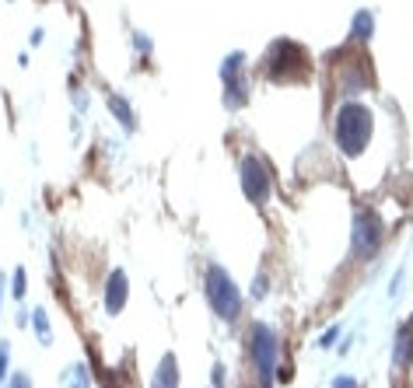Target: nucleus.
<instances>
[{"label": "nucleus", "instance_id": "2eb2a0df", "mask_svg": "<svg viewBox=\"0 0 413 388\" xmlns=\"http://www.w3.org/2000/svg\"><path fill=\"white\" fill-rule=\"evenodd\" d=\"M4 388H35V382H32V375H25V371H11V375L4 378Z\"/></svg>", "mask_w": 413, "mask_h": 388}, {"label": "nucleus", "instance_id": "f257e3e1", "mask_svg": "<svg viewBox=\"0 0 413 388\" xmlns=\"http://www.w3.org/2000/svg\"><path fill=\"white\" fill-rule=\"evenodd\" d=\"M371 130H375V115L364 101H343L333 115V137H336V147L347 158L364 154V147L371 140Z\"/></svg>", "mask_w": 413, "mask_h": 388}, {"label": "nucleus", "instance_id": "412c9836", "mask_svg": "<svg viewBox=\"0 0 413 388\" xmlns=\"http://www.w3.org/2000/svg\"><path fill=\"white\" fill-rule=\"evenodd\" d=\"M333 388H361L354 378H347V375H340V378H333Z\"/></svg>", "mask_w": 413, "mask_h": 388}, {"label": "nucleus", "instance_id": "f3484780", "mask_svg": "<svg viewBox=\"0 0 413 388\" xmlns=\"http://www.w3.org/2000/svg\"><path fill=\"white\" fill-rule=\"evenodd\" d=\"M11 375V343L7 339H0V382Z\"/></svg>", "mask_w": 413, "mask_h": 388}, {"label": "nucleus", "instance_id": "20e7f679", "mask_svg": "<svg viewBox=\"0 0 413 388\" xmlns=\"http://www.w3.org/2000/svg\"><path fill=\"white\" fill-rule=\"evenodd\" d=\"M263 70L270 81H302L309 74V56L298 42L291 39H277L263 60Z\"/></svg>", "mask_w": 413, "mask_h": 388}, {"label": "nucleus", "instance_id": "6ab92c4d", "mask_svg": "<svg viewBox=\"0 0 413 388\" xmlns=\"http://www.w3.org/2000/svg\"><path fill=\"white\" fill-rule=\"evenodd\" d=\"M266 291H270V287H266V273H256V277H252V287H249V294H252L256 301H263V297H266Z\"/></svg>", "mask_w": 413, "mask_h": 388}, {"label": "nucleus", "instance_id": "6e6552de", "mask_svg": "<svg viewBox=\"0 0 413 388\" xmlns=\"http://www.w3.org/2000/svg\"><path fill=\"white\" fill-rule=\"evenodd\" d=\"M126 301H130V277H126V270H112L105 280V315L116 318L126 308Z\"/></svg>", "mask_w": 413, "mask_h": 388}, {"label": "nucleus", "instance_id": "423d86ee", "mask_svg": "<svg viewBox=\"0 0 413 388\" xmlns=\"http://www.w3.org/2000/svg\"><path fill=\"white\" fill-rule=\"evenodd\" d=\"M245 53H228L221 60V85H224V108L238 112L249 101V77H245Z\"/></svg>", "mask_w": 413, "mask_h": 388}, {"label": "nucleus", "instance_id": "ddd939ff", "mask_svg": "<svg viewBox=\"0 0 413 388\" xmlns=\"http://www.w3.org/2000/svg\"><path fill=\"white\" fill-rule=\"evenodd\" d=\"M371 35H375V14H371V11H357V14H354V25H350V39L368 42Z\"/></svg>", "mask_w": 413, "mask_h": 388}, {"label": "nucleus", "instance_id": "b1692460", "mask_svg": "<svg viewBox=\"0 0 413 388\" xmlns=\"http://www.w3.org/2000/svg\"><path fill=\"white\" fill-rule=\"evenodd\" d=\"M42 39H46V32H42V28H35V32H32V35H28V42H32V46H39V42H42Z\"/></svg>", "mask_w": 413, "mask_h": 388}, {"label": "nucleus", "instance_id": "4be33fe9", "mask_svg": "<svg viewBox=\"0 0 413 388\" xmlns=\"http://www.w3.org/2000/svg\"><path fill=\"white\" fill-rule=\"evenodd\" d=\"M214 388H224V364H214Z\"/></svg>", "mask_w": 413, "mask_h": 388}, {"label": "nucleus", "instance_id": "a878e982", "mask_svg": "<svg viewBox=\"0 0 413 388\" xmlns=\"http://www.w3.org/2000/svg\"><path fill=\"white\" fill-rule=\"evenodd\" d=\"M4 287H7V280H4V273H0V301H4Z\"/></svg>", "mask_w": 413, "mask_h": 388}, {"label": "nucleus", "instance_id": "aec40b11", "mask_svg": "<svg viewBox=\"0 0 413 388\" xmlns=\"http://www.w3.org/2000/svg\"><path fill=\"white\" fill-rule=\"evenodd\" d=\"M336 336H340V325L326 329V332H322V339H319V346H322V350H326V346H333V339H336Z\"/></svg>", "mask_w": 413, "mask_h": 388}, {"label": "nucleus", "instance_id": "dca6fc26", "mask_svg": "<svg viewBox=\"0 0 413 388\" xmlns=\"http://www.w3.org/2000/svg\"><path fill=\"white\" fill-rule=\"evenodd\" d=\"M133 49H137V53H144V56H151V49H154L151 35H147V32H133Z\"/></svg>", "mask_w": 413, "mask_h": 388}, {"label": "nucleus", "instance_id": "393cba45", "mask_svg": "<svg viewBox=\"0 0 413 388\" xmlns=\"http://www.w3.org/2000/svg\"><path fill=\"white\" fill-rule=\"evenodd\" d=\"M403 375H407V388H413V361L403 368Z\"/></svg>", "mask_w": 413, "mask_h": 388}, {"label": "nucleus", "instance_id": "f03ea898", "mask_svg": "<svg viewBox=\"0 0 413 388\" xmlns=\"http://www.w3.org/2000/svg\"><path fill=\"white\" fill-rule=\"evenodd\" d=\"M204 297L210 304V311L221 318V322H235L242 315V291L235 284V277L224 270V266H207L204 273Z\"/></svg>", "mask_w": 413, "mask_h": 388}, {"label": "nucleus", "instance_id": "7ed1b4c3", "mask_svg": "<svg viewBox=\"0 0 413 388\" xmlns=\"http://www.w3.org/2000/svg\"><path fill=\"white\" fill-rule=\"evenodd\" d=\"M249 353H252V371H256L259 388H273L277 361H281V339H277V329L266 325V322H252V329H249Z\"/></svg>", "mask_w": 413, "mask_h": 388}, {"label": "nucleus", "instance_id": "1a4fd4ad", "mask_svg": "<svg viewBox=\"0 0 413 388\" xmlns=\"http://www.w3.org/2000/svg\"><path fill=\"white\" fill-rule=\"evenodd\" d=\"M413 361V322L400 325L396 329V343H393V368L403 371L407 364Z\"/></svg>", "mask_w": 413, "mask_h": 388}, {"label": "nucleus", "instance_id": "9b49d317", "mask_svg": "<svg viewBox=\"0 0 413 388\" xmlns=\"http://www.w3.org/2000/svg\"><path fill=\"white\" fill-rule=\"evenodd\" d=\"M109 112L119 119V126H123L126 133H133V130H137V112L130 108V101H126L123 95H109Z\"/></svg>", "mask_w": 413, "mask_h": 388}, {"label": "nucleus", "instance_id": "4468645a", "mask_svg": "<svg viewBox=\"0 0 413 388\" xmlns=\"http://www.w3.org/2000/svg\"><path fill=\"white\" fill-rule=\"evenodd\" d=\"M28 325L35 329L39 346H49V343H53V329H49V315H46V308H32V322H28Z\"/></svg>", "mask_w": 413, "mask_h": 388}, {"label": "nucleus", "instance_id": "9d476101", "mask_svg": "<svg viewBox=\"0 0 413 388\" xmlns=\"http://www.w3.org/2000/svg\"><path fill=\"white\" fill-rule=\"evenodd\" d=\"M151 388H179V357L175 353H165L158 361V371L151 378Z\"/></svg>", "mask_w": 413, "mask_h": 388}, {"label": "nucleus", "instance_id": "0eeeda50", "mask_svg": "<svg viewBox=\"0 0 413 388\" xmlns=\"http://www.w3.org/2000/svg\"><path fill=\"white\" fill-rule=\"evenodd\" d=\"M238 182H242V193H245L249 203L266 206L270 189H273V179H270V168H266V161H263V158L245 154V158L238 161Z\"/></svg>", "mask_w": 413, "mask_h": 388}, {"label": "nucleus", "instance_id": "5701e85b", "mask_svg": "<svg viewBox=\"0 0 413 388\" xmlns=\"http://www.w3.org/2000/svg\"><path fill=\"white\" fill-rule=\"evenodd\" d=\"M14 322H18V325H21V329H28V322H32V311H25V308H21V311H18V318H14Z\"/></svg>", "mask_w": 413, "mask_h": 388}, {"label": "nucleus", "instance_id": "39448f33", "mask_svg": "<svg viewBox=\"0 0 413 388\" xmlns=\"http://www.w3.org/2000/svg\"><path fill=\"white\" fill-rule=\"evenodd\" d=\"M382 242H386V224L375 210H357L354 213V224H350V252L357 263H368L382 252Z\"/></svg>", "mask_w": 413, "mask_h": 388}, {"label": "nucleus", "instance_id": "a211bd4d", "mask_svg": "<svg viewBox=\"0 0 413 388\" xmlns=\"http://www.w3.org/2000/svg\"><path fill=\"white\" fill-rule=\"evenodd\" d=\"M25 291H28V287H25V270L18 266V270H14V277H11V294L21 301V297H25Z\"/></svg>", "mask_w": 413, "mask_h": 388}, {"label": "nucleus", "instance_id": "f8f14e48", "mask_svg": "<svg viewBox=\"0 0 413 388\" xmlns=\"http://www.w3.org/2000/svg\"><path fill=\"white\" fill-rule=\"evenodd\" d=\"M60 388H92V371L88 364H70L60 375Z\"/></svg>", "mask_w": 413, "mask_h": 388}]
</instances>
